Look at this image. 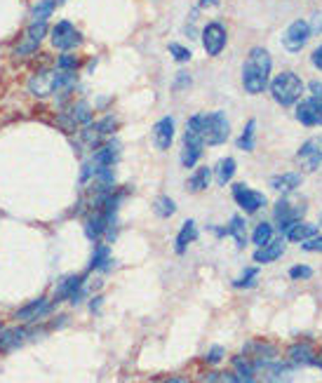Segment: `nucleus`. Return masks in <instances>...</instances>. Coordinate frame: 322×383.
Returning <instances> with one entry per match:
<instances>
[{
	"label": "nucleus",
	"mask_w": 322,
	"mask_h": 383,
	"mask_svg": "<svg viewBox=\"0 0 322 383\" xmlns=\"http://www.w3.org/2000/svg\"><path fill=\"white\" fill-rule=\"evenodd\" d=\"M273 59L266 48H252L243 64V87L247 94H261L271 83Z\"/></svg>",
	"instance_id": "obj_1"
},
{
	"label": "nucleus",
	"mask_w": 322,
	"mask_h": 383,
	"mask_svg": "<svg viewBox=\"0 0 322 383\" xmlns=\"http://www.w3.org/2000/svg\"><path fill=\"white\" fill-rule=\"evenodd\" d=\"M268 90H271L273 99L278 101L280 106H294L303 94V80L292 71L278 73L271 83H268Z\"/></svg>",
	"instance_id": "obj_2"
},
{
	"label": "nucleus",
	"mask_w": 322,
	"mask_h": 383,
	"mask_svg": "<svg viewBox=\"0 0 322 383\" xmlns=\"http://www.w3.org/2000/svg\"><path fill=\"white\" fill-rule=\"evenodd\" d=\"M228 134H231V125H228L226 113L214 111V113L203 116V141L207 146L226 144Z\"/></svg>",
	"instance_id": "obj_3"
},
{
	"label": "nucleus",
	"mask_w": 322,
	"mask_h": 383,
	"mask_svg": "<svg viewBox=\"0 0 322 383\" xmlns=\"http://www.w3.org/2000/svg\"><path fill=\"white\" fill-rule=\"evenodd\" d=\"M50 43H52V48L59 50V52H71V50H76L78 45L83 43V33H80L71 21H66V19L57 21V24L50 28Z\"/></svg>",
	"instance_id": "obj_4"
},
{
	"label": "nucleus",
	"mask_w": 322,
	"mask_h": 383,
	"mask_svg": "<svg viewBox=\"0 0 322 383\" xmlns=\"http://www.w3.org/2000/svg\"><path fill=\"white\" fill-rule=\"evenodd\" d=\"M118 130V120L113 116H106L101 120H92L88 127H83V141L92 148H99L106 136H111Z\"/></svg>",
	"instance_id": "obj_5"
},
{
	"label": "nucleus",
	"mask_w": 322,
	"mask_h": 383,
	"mask_svg": "<svg viewBox=\"0 0 322 383\" xmlns=\"http://www.w3.org/2000/svg\"><path fill=\"white\" fill-rule=\"evenodd\" d=\"M200 40H203V48H205L207 54L219 56L223 52V48H226V43H228L226 26H223L221 21H210V24H205Z\"/></svg>",
	"instance_id": "obj_6"
},
{
	"label": "nucleus",
	"mask_w": 322,
	"mask_h": 383,
	"mask_svg": "<svg viewBox=\"0 0 322 383\" xmlns=\"http://www.w3.org/2000/svg\"><path fill=\"white\" fill-rule=\"evenodd\" d=\"M313 36L310 33V26H308V21L306 19H296V21H292L290 26H287V31L283 33V45H285V50L287 52H301L303 48H306V43H308V38Z\"/></svg>",
	"instance_id": "obj_7"
},
{
	"label": "nucleus",
	"mask_w": 322,
	"mask_h": 383,
	"mask_svg": "<svg viewBox=\"0 0 322 383\" xmlns=\"http://www.w3.org/2000/svg\"><path fill=\"white\" fill-rule=\"evenodd\" d=\"M85 294V276H66L57 284L54 301L52 304H61V301H71V304H80Z\"/></svg>",
	"instance_id": "obj_8"
},
{
	"label": "nucleus",
	"mask_w": 322,
	"mask_h": 383,
	"mask_svg": "<svg viewBox=\"0 0 322 383\" xmlns=\"http://www.w3.org/2000/svg\"><path fill=\"white\" fill-rule=\"evenodd\" d=\"M303 211H306V205H292L287 198H280L278 205H275V219H278V228L283 233H287L292 226L301 221Z\"/></svg>",
	"instance_id": "obj_9"
},
{
	"label": "nucleus",
	"mask_w": 322,
	"mask_h": 383,
	"mask_svg": "<svg viewBox=\"0 0 322 383\" xmlns=\"http://www.w3.org/2000/svg\"><path fill=\"white\" fill-rule=\"evenodd\" d=\"M48 21L45 19H33V24L26 28V36L24 40L19 43V48H17V54L19 56H28L33 54L36 50L40 48V43H43V38L48 36Z\"/></svg>",
	"instance_id": "obj_10"
},
{
	"label": "nucleus",
	"mask_w": 322,
	"mask_h": 383,
	"mask_svg": "<svg viewBox=\"0 0 322 383\" xmlns=\"http://www.w3.org/2000/svg\"><path fill=\"white\" fill-rule=\"evenodd\" d=\"M296 160L306 172H315L322 165V136H313L296 151Z\"/></svg>",
	"instance_id": "obj_11"
},
{
	"label": "nucleus",
	"mask_w": 322,
	"mask_h": 383,
	"mask_svg": "<svg viewBox=\"0 0 322 383\" xmlns=\"http://www.w3.org/2000/svg\"><path fill=\"white\" fill-rule=\"evenodd\" d=\"M233 200L238 203L240 209H245V214H254L266 205V198H263V193L254 191V188L245 186V184H235L233 186Z\"/></svg>",
	"instance_id": "obj_12"
},
{
	"label": "nucleus",
	"mask_w": 322,
	"mask_h": 383,
	"mask_svg": "<svg viewBox=\"0 0 322 383\" xmlns=\"http://www.w3.org/2000/svg\"><path fill=\"white\" fill-rule=\"evenodd\" d=\"M296 120L306 127H320L322 125V96H308L296 104Z\"/></svg>",
	"instance_id": "obj_13"
},
{
	"label": "nucleus",
	"mask_w": 322,
	"mask_h": 383,
	"mask_svg": "<svg viewBox=\"0 0 322 383\" xmlns=\"http://www.w3.org/2000/svg\"><path fill=\"white\" fill-rule=\"evenodd\" d=\"M52 306H54L52 301H48L45 296H38V299L28 301L26 306H21L14 313V320H19V322H38V320H43L52 311Z\"/></svg>",
	"instance_id": "obj_14"
},
{
	"label": "nucleus",
	"mask_w": 322,
	"mask_h": 383,
	"mask_svg": "<svg viewBox=\"0 0 322 383\" xmlns=\"http://www.w3.org/2000/svg\"><path fill=\"white\" fill-rule=\"evenodd\" d=\"M172 141H174V118L165 116L153 125V144L158 146L160 151H168L172 146Z\"/></svg>",
	"instance_id": "obj_15"
},
{
	"label": "nucleus",
	"mask_w": 322,
	"mask_h": 383,
	"mask_svg": "<svg viewBox=\"0 0 322 383\" xmlns=\"http://www.w3.org/2000/svg\"><path fill=\"white\" fill-rule=\"evenodd\" d=\"M61 120H64L68 127H88L92 123V108L85 101H78V104L71 106V111L61 116Z\"/></svg>",
	"instance_id": "obj_16"
},
{
	"label": "nucleus",
	"mask_w": 322,
	"mask_h": 383,
	"mask_svg": "<svg viewBox=\"0 0 322 383\" xmlns=\"http://www.w3.org/2000/svg\"><path fill=\"white\" fill-rule=\"evenodd\" d=\"M283 254H285V240L278 238V240H271L268 245H263V247H259L254 251V261L256 264H273Z\"/></svg>",
	"instance_id": "obj_17"
},
{
	"label": "nucleus",
	"mask_w": 322,
	"mask_h": 383,
	"mask_svg": "<svg viewBox=\"0 0 322 383\" xmlns=\"http://www.w3.org/2000/svg\"><path fill=\"white\" fill-rule=\"evenodd\" d=\"M52 83H54V71H45L43 68V71L31 76V80H28V90L36 96H48L52 94Z\"/></svg>",
	"instance_id": "obj_18"
},
{
	"label": "nucleus",
	"mask_w": 322,
	"mask_h": 383,
	"mask_svg": "<svg viewBox=\"0 0 322 383\" xmlns=\"http://www.w3.org/2000/svg\"><path fill=\"white\" fill-rule=\"evenodd\" d=\"M28 331H31V329H26V327L5 329V331H3V339H0V351H3V353L14 351L17 346H21V344H24V341H26Z\"/></svg>",
	"instance_id": "obj_19"
},
{
	"label": "nucleus",
	"mask_w": 322,
	"mask_h": 383,
	"mask_svg": "<svg viewBox=\"0 0 322 383\" xmlns=\"http://www.w3.org/2000/svg\"><path fill=\"white\" fill-rule=\"evenodd\" d=\"M195 238H198V226H195V221H193V219L183 221V226H181L179 236H177V240H174V249H177V254H183V251L188 249V245L195 242Z\"/></svg>",
	"instance_id": "obj_20"
},
{
	"label": "nucleus",
	"mask_w": 322,
	"mask_h": 383,
	"mask_svg": "<svg viewBox=\"0 0 322 383\" xmlns=\"http://www.w3.org/2000/svg\"><path fill=\"white\" fill-rule=\"evenodd\" d=\"M210 181H212V169L210 167H198L191 176H188L186 191L188 193H203V191H207Z\"/></svg>",
	"instance_id": "obj_21"
},
{
	"label": "nucleus",
	"mask_w": 322,
	"mask_h": 383,
	"mask_svg": "<svg viewBox=\"0 0 322 383\" xmlns=\"http://www.w3.org/2000/svg\"><path fill=\"white\" fill-rule=\"evenodd\" d=\"M271 186L278 193H292V191H296V188L301 186V174H296V172L278 174V176H273V179H271Z\"/></svg>",
	"instance_id": "obj_22"
},
{
	"label": "nucleus",
	"mask_w": 322,
	"mask_h": 383,
	"mask_svg": "<svg viewBox=\"0 0 322 383\" xmlns=\"http://www.w3.org/2000/svg\"><path fill=\"white\" fill-rule=\"evenodd\" d=\"M235 169H238V165H235L233 158H221L219 163H217V169L212 174H214L217 184L226 186V184H231V179L235 176Z\"/></svg>",
	"instance_id": "obj_23"
},
{
	"label": "nucleus",
	"mask_w": 322,
	"mask_h": 383,
	"mask_svg": "<svg viewBox=\"0 0 322 383\" xmlns=\"http://www.w3.org/2000/svg\"><path fill=\"white\" fill-rule=\"evenodd\" d=\"M285 236H287L290 242H303V240H310L313 236H318V226L306 224V221H299V224L292 226Z\"/></svg>",
	"instance_id": "obj_24"
},
{
	"label": "nucleus",
	"mask_w": 322,
	"mask_h": 383,
	"mask_svg": "<svg viewBox=\"0 0 322 383\" xmlns=\"http://www.w3.org/2000/svg\"><path fill=\"white\" fill-rule=\"evenodd\" d=\"M111 268V249L108 245H97L90 259V271H108Z\"/></svg>",
	"instance_id": "obj_25"
},
{
	"label": "nucleus",
	"mask_w": 322,
	"mask_h": 383,
	"mask_svg": "<svg viewBox=\"0 0 322 383\" xmlns=\"http://www.w3.org/2000/svg\"><path fill=\"white\" fill-rule=\"evenodd\" d=\"M315 351L308 344H294L290 348V360L294 364H315Z\"/></svg>",
	"instance_id": "obj_26"
},
{
	"label": "nucleus",
	"mask_w": 322,
	"mask_h": 383,
	"mask_svg": "<svg viewBox=\"0 0 322 383\" xmlns=\"http://www.w3.org/2000/svg\"><path fill=\"white\" fill-rule=\"evenodd\" d=\"M226 233L235 240V245H238L240 249L247 245V231H245V219H243V216H233V219L228 221V226H226Z\"/></svg>",
	"instance_id": "obj_27"
},
{
	"label": "nucleus",
	"mask_w": 322,
	"mask_h": 383,
	"mask_svg": "<svg viewBox=\"0 0 322 383\" xmlns=\"http://www.w3.org/2000/svg\"><path fill=\"white\" fill-rule=\"evenodd\" d=\"M254 144H256V120H250V123L245 125L240 139H238V148L240 151H252Z\"/></svg>",
	"instance_id": "obj_28"
},
{
	"label": "nucleus",
	"mask_w": 322,
	"mask_h": 383,
	"mask_svg": "<svg viewBox=\"0 0 322 383\" xmlns=\"http://www.w3.org/2000/svg\"><path fill=\"white\" fill-rule=\"evenodd\" d=\"M273 240V226L268 224V221H261L256 228H254V233H252V242L256 245V247H263V245H268Z\"/></svg>",
	"instance_id": "obj_29"
},
{
	"label": "nucleus",
	"mask_w": 322,
	"mask_h": 383,
	"mask_svg": "<svg viewBox=\"0 0 322 383\" xmlns=\"http://www.w3.org/2000/svg\"><path fill=\"white\" fill-rule=\"evenodd\" d=\"M153 209H155V214H158L160 219H170V216L177 211V205H174V200H172V198H168V196H160L158 200H155Z\"/></svg>",
	"instance_id": "obj_30"
},
{
	"label": "nucleus",
	"mask_w": 322,
	"mask_h": 383,
	"mask_svg": "<svg viewBox=\"0 0 322 383\" xmlns=\"http://www.w3.org/2000/svg\"><path fill=\"white\" fill-rule=\"evenodd\" d=\"M54 5L57 0H40V3L33 8V19H50V14L54 12Z\"/></svg>",
	"instance_id": "obj_31"
},
{
	"label": "nucleus",
	"mask_w": 322,
	"mask_h": 383,
	"mask_svg": "<svg viewBox=\"0 0 322 383\" xmlns=\"http://www.w3.org/2000/svg\"><path fill=\"white\" fill-rule=\"evenodd\" d=\"M256 276H259L256 268H247V271L243 273V278H238V280L233 282V287H238V289H250V287H254V284H256Z\"/></svg>",
	"instance_id": "obj_32"
},
{
	"label": "nucleus",
	"mask_w": 322,
	"mask_h": 383,
	"mask_svg": "<svg viewBox=\"0 0 322 383\" xmlns=\"http://www.w3.org/2000/svg\"><path fill=\"white\" fill-rule=\"evenodd\" d=\"M170 54L172 56H174V61H177V64H186V61L188 59H191V50H188V48H183V45H179V43H170Z\"/></svg>",
	"instance_id": "obj_33"
},
{
	"label": "nucleus",
	"mask_w": 322,
	"mask_h": 383,
	"mask_svg": "<svg viewBox=\"0 0 322 383\" xmlns=\"http://www.w3.org/2000/svg\"><path fill=\"white\" fill-rule=\"evenodd\" d=\"M57 68H59V71L76 73V68H78V59H76V56H73V54H68V52H61L59 61H57Z\"/></svg>",
	"instance_id": "obj_34"
},
{
	"label": "nucleus",
	"mask_w": 322,
	"mask_h": 383,
	"mask_svg": "<svg viewBox=\"0 0 322 383\" xmlns=\"http://www.w3.org/2000/svg\"><path fill=\"white\" fill-rule=\"evenodd\" d=\"M313 276V268L310 266H292L290 268V278L292 280H308Z\"/></svg>",
	"instance_id": "obj_35"
},
{
	"label": "nucleus",
	"mask_w": 322,
	"mask_h": 383,
	"mask_svg": "<svg viewBox=\"0 0 322 383\" xmlns=\"http://www.w3.org/2000/svg\"><path fill=\"white\" fill-rule=\"evenodd\" d=\"M301 247L306 251H322V236H313L310 240H303Z\"/></svg>",
	"instance_id": "obj_36"
},
{
	"label": "nucleus",
	"mask_w": 322,
	"mask_h": 383,
	"mask_svg": "<svg viewBox=\"0 0 322 383\" xmlns=\"http://www.w3.org/2000/svg\"><path fill=\"white\" fill-rule=\"evenodd\" d=\"M221 358H223V348H221V346H214V348H212V351L205 355V362H207V364H219Z\"/></svg>",
	"instance_id": "obj_37"
},
{
	"label": "nucleus",
	"mask_w": 322,
	"mask_h": 383,
	"mask_svg": "<svg viewBox=\"0 0 322 383\" xmlns=\"http://www.w3.org/2000/svg\"><path fill=\"white\" fill-rule=\"evenodd\" d=\"M188 85H191V76H188L186 71H181L174 80V90H183V87H188Z\"/></svg>",
	"instance_id": "obj_38"
},
{
	"label": "nucleus",
	"mask_w": 322,
	"mask_h": 383,
	"mask_svg": "<svg viewBox=\"0 0 322 383\" xmlns=\"http://www.w3.org/2000/svg\"><path fill=\"white\" fill-rule=\"evenodd\" d=\"M310 26V33H320L322 31V12H318L313 17V21H308Z\"/></svg>",
	"instance_id": "obj_39"
},
{
	"label": "nucleus",
	"mask_w": 322,
	"mask_h": 383,
	"mask_svg": "<svg viewBox=\"0 0 322 383\" xmlns=\"http://www.w3.org/2000/svg\"><path fill=\"white\" fill-rule=\"evenodd\" d=\"M310 61H313L315 68H320V71H322V45H318V48L313 50V56H310Z\"/></svg>",
	"instance_id": "obj_40"
},
{
	"label": "nucleus",
	"mask_w": 322,
	"mask_h": 383,
	"mask_svg": "<svg viewBox=\"0 0 322 383\" xmlns=\"http://www.w3.org/2000/svg\"><path fill=\"white\" fill-rule=\"evenodd\" d=\"M200 5H203V8H217L219 0H200Z\"/></svg>",
	"instance_id": "obj_41"
},
{
	"label": "nucleus",
	"mask_w": 322,
	"mask_h": 383,
	"mask_svg": "<svg viewBox=\"0 0 322 383\" xmlns=\"http://www.w3.org/2000/svg\"><path fill=\"white\" fill-rule=\"evenodd\" d=\"M99 306H101V296H97V299H92V304H90L92 311H99Z\"/></svg>",
	"instance_id": "obj_42"
},
{
	"label": "nucleus",
	"mask_w": 322,
	"mask_h": 383,
	"mask_svg": "<svg viewBox=\"0 0 322 383\" xmlns=\"http://www.w3.org/2000/svg\"><path fill=\"white\" fill-rule=\"evenodd\" d=\"M315 364H318V367L322 369V353H320V358H315Z\"/></svg>",
	"instance_id": "obj_43"
},
{
	"label": "nucleus",
	"mask_w": 322,
	"mask_h": 383,
	"mask_svg": "<svg viewBox=\"0 0 322 383\" xmlns=\"http://www.w3.org/2000/svg\"><path fill=\"white\" fill-rule=\"evenodd\" d=\"M3 331H5V327H3V324H0V339H3Z\"/></svg>",
	"instance_id": "obj_44"
}]
</instances>
